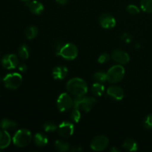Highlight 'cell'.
<instances>
[{
  "mask_svg": "<svg viewBox=\"0 0 152 152\" xmlns=\"http://www.w3.org/2000/svg\"><path fill=\"white\" fill-rule=\"evenodd\" d=\"M123 147L129 151H137L138 150V144L134 139L129 138L123 142Z\"/></svg>",
  "mask_w": 152,
  "mask_h": 152,
  "instance_id": "18",
  "label": "cell"
},
{
  "mask_svg": "<svg viewBox=\"0 0 152 152\" xmlns=\"http://www.w3.org/2000/svg\"><path fill=\"white\" fill-rule=\"evenodd\" d=\"M56 2L59 4H62V5H65L68 3V0H56Z\"/></svg>",
  "mask_w": 152,
  "mask_h": 152,
  "instance_id": "34",
  "label": "cell"
},
{
  "mask_svg": "<svg viewBox=\"0 0 152 152\" xmlns=\"http://www.w3.org/2000/svg\"><path fill=\"white\" fill-rule=\"evenodd\" d=\"M57 131L59 136L64 138H68L72 136L74 134V125L71 122H62L58 126Z\"/></svg>",
  "mask_w": 152,
  "mask_h": 152,
  "instance_id": "9",
  "label": "cell"
},
{
  "mask_svg": "<svg viewBox=\"0 0 152 152\" xmlns=\"http://www.w3.org/2000/svg\"><path fill=\"white\" fill-rule=\"evenodd\" d=\"M121 40L126 43H130L133 40V37H132V36L130 34L125 33V34H123L121 36Z\"/></svg>",
  "mask_w": 152,
  "mask_h": 152,
  "instance_id": "31",
  "label": "cell"
},
{
  "mask_svg": "<svg viewBox=\"0 0 152 152\" xmlns=\"http://www.w3.org/2000/svg\"><path fill=\"white\" fill-rule=\"evenodd\" d=\"M66 89L71 94L75 96H84L88 92V85L83 79L74 77L68 81Z\"/></svg>",
  "mask_w": 152,
  "mask_h": 152,
  "instance_id": "1",
  "label": "cell"
},
{
  "mask_svg": "<svg viewBox=\"0 0 152 152\" xmlns=\"http://www.w3.org/2000/svg\"><path fill=\"white\" fill-rule=\"evenodd\" d=\"M0 80H1V77H0Z\"/></svg>",
  "mask_w": 152,
  "mask_h": 152,
  "instance_id": "38",
  "label": "cell"
},
{
  "mask_svg": "<svg viewBox=\"0 0 152 152\" xmlns=\"http://www.w3.org/2000/svg\"><path fill=\"white\" fill-rule=\"evenodd\" d=\"M18 69L21 72H25L28 70V66L25 64H20V65H18Z\"/></svg>",
  "mask_w": 152,
  "mask_h": 152,
  "instance_id": "33",
  "label": "cell"
},
{
  "mask_svg": "<svg viewBox=\"0 0 152 152\" xmlns=\"http://www.w3.org/2000/svg\"><path fill=\"white\" fill-rule=\"evenodd\" d=\"M21 1H25V2H28V1H31V0H21Z\"/></svg>",
  "mask_w": 152,
  "mask_h": 152,
  "instance_id": "37",
  "label": "cell"
},
{
  "mask_svg": "<svg viewBox=\"0 0 152 152\" xmlns=\"http://www.w3.org/2000/svg\"><path fill=\"white\" fill-rule=\"evenodd\" d=\"M32 138V134L29 130L25 129H19L13 136V142L16 147L25 148L31 143Z\"/></svg>",
  "mask_w": 152,
  "mask_h": 152,
  "instance_id": "2",
  "label": "cell"
},
{
  "mask_svg": "<svg viewBox=\"0 0 152 152\" xmlns=\"http://www.w3.org/2000/svg\"><path fill=\"white\" fill-rule=\"evenodd\" d=\"M1 65L7 70L14 69L19 65V58L16 54L10 53L3 56L1 59Z\"/></svg>",
  "mask_w": 152,
  "mask_h": 152,
  "instance_id": "10",
  "label": "cell"
},
{
  "mask_svg": "<svg viewBox=\"0 0 152 152\" xmlns=\"http://www.w3.org/2000/svg\"><path fill=\"white\" fill-rule=\"evenodd\" d=\"M54 147L57 151H67L69 150L70 145L66 141L62 140H57L54 143Z\"/></svg>",
  "mask_w": 152,
  "mask_h": 152,
  "instance_id": "23",
  "label": "cell"
},
{
  "mask_svg": "<svg viewBox=\"0 0 152 152\" xmlns=\"http://www.w3.org/2000/svg\"><path fill=\"white\" fill-rule=\"evenodd\" d=\"M3 83L7 88L10 90H16L22 85V77L19 73L7 74L3 78Z\"/></svg>",
  "mask_w": 152,
  "mask_h": 152,
  "instance_id": "6",
  "label": "cell"
},
{
  "mask_svg": "<svg viewBox=\"0 0 152 152\" xmlns=\"http://www.w3.org/2000/svg\"><path fill=\"white\" fill-rule=\"evenodd\" d=\"M111 58V56H110L108 53H102V54L100 55V56L98 57V62L100 64H105L106 63V62H108V61L110 60V59Z\"/></svg>",
  "mask_w": 152,
  "mask_h": 152,
  "instance_id": "30",
  "label": "cell"
},
{
  "mask_svg": "<svg viewBox=\"0 0 152 152\" xmlns=\"http://www.w3.org/2000/svg\"><path fill=\"white\" fill-rule=\"evenodd\" d=\"M34 141L38 147H45L48 142V139L44 134L37 133L34 135Z\"/></svg>",
  "mask_w": 152,
  "mask_h": 152,
  "instance_id": "17",
  "label": "cell"
},
{
  "mask_svg": "<svg viewBox=\"0 0 152 152\" xmlns=\"http://www.w3.org/2000/svg\"><path fill=\"white\" fill-rule=\"evenodd\" d=\"M126 71L123 65L117 64L113 65L107 71V81L112 84L120 83L124 78Z\"/></svg>",
  "mask_w": 152,
  "mask_h": 152,
  "instance_id": "4",
  "label": "cell"
},
{
  "mask_svg": "<svg viewBox=\"0 0 152 152\" xmlns=\"http://www.w3.org/2000/svg\"><path fill=\"white\" fill-rule=\"evenodd\" d=\"M109 145V139L105 135H98L91 141L90 147L93 151H104Z\"/></svg>",
  "mask_w": 152,
  "mask_h": 152,
  "instance_id": "8",
  "label": "cell"
},
{
  "mask_svg": "<svg viewBox=\"0 0 152 152\" xmlns=\"http://www.w3.org/2000/svg\"><path fill=\"white\" fill-rule=\"evenodd\" d=\"M68 74V69L66 66L59 65L55 67L52 71V76L54 80H62L67 77Z\"/></svg>",
  "mask_w": 152,
  "mask_h": 152,
  "instance_id": "14",
  "label": "cell"
},
{
  "mask_svg": "<svg viewBox=\"0 0 152 152\" xmlns=\"http://www.w3.org/2000/svg\"><path fill=\"white\" fill-rule=\"evenodd\" d=\"M63 45L64 44H62V43L59 41H56L53 43V48H54L55 53H56V56H58V53H59V50H60L61 48L62 47V45Z\"/></svg>",
  "mask_w": 152,
  "mask_h": 152,
  "instance_id": "32",
  "label": "cell"
},
{
  "mask_svg": "<svg viewBox=\"0 0 152 152\" xmlns=\"http://www.w3.org/2000/svg\"><path fill=\"white\" fill-rule=\"evenodd\" d=\"M83 150V148H81V147L80 146H75L74 148H73L72 149H71V151H80Z\"/></svg>",
  "mask_w": 152,
  "mask_h": 152,
  "instance_id": "35",
  "label": "cell"
},
{
  "mask_svg": "<svg viewBox=\"0 0 152 152\" xmlns=\"http://www.w3.org/2000/svg\"><path fill=\"white\" fill-rule=\"evenodd\" d=\"M11 142V137L8 132L3 129L0 131V149L7 148Z\"/></svg>",
  "mask_w": 152,
  "mask_h": 152,
  "instance_id": "16",
  "label": "cell"
},
{
  "mask_svg": "<svg viewBox=\"0 0 152 152\" xmlns=\"http://www.w3.org/2000/svg\"><path fill=\"white\" fill-rule=\"evenodd\" d=\"M93 78L96 83H100L103 84L107 81V73L102 71H97L94 74Z\"/></svg>",
  "mask_w": 152,
  "mask_h": 152,
  "instance_id": "24",
  "label": "cell"
},
{
  "mask_svg": "<svg viewBox=\"0 0 152 152\" xmlns=\"http://www.w3.org/2000/svg\"><path fill=\"white\" fill-rule=\"evenodd\" d=\"M111 56L114 62L120 64V65H126V64L129 63V62L130 61V56H129V53H126L124 50H119V49L114 50L111 53Z\"/></svg>",
  "mask_w": 152,
  "mask_h": 152,
  "instance_id": "12",
  "label": "cell"
},
{
  "mask_svg": "<svg viewBox=\"0 0 152 152\" xmlns=\"http://www.w3.org/2000/svg\"><path fill=\"white\" fill-rule=\"evenodd\" d=\"M99 23L104 29H112L116 26V19L109 13H103L99 18Z\"/></svg>",
  "mask_w": 152,
  "mask_h": 152,
  "instance_id": "11",
  "label": "cell"
},
{
  "mask_svg": "<svg viewBox=\"0 0 152 152\" xmlns=\"http://www.w3.org/2000/svg\"><path fill=\"white\" fill-rule=\"evenodd\" d=\"M106 94L111 99L117 101H120L124 97V91L123 88L117 86H112L108 88Z\"/></svg>",
  "mask_w": 152,
  "mask_h": 152,
  "instance_id": "13",
  "label": "cell"
},
{
  "mask_svg": "<svg viewBox=\"0 0 152 152\" xmlns=\"http://www.w3.org/2000/svg\"><path fill=\"white\" fill-rule=\"evenodd\" d=\"M96 102V99L92 96H86V95L76 96L74 99V108H77L80 111L88 113L93 108Z\"/></svg>",
  "mask_w": 152,
  "mask_h": 152,
  "instance_id": "3",
  "label": "cell"
},
{
  "mask_svg": "<svg viewBox=\"0 0 152 152\" xmlns=\"http://www.w3.org/2000/svg\"><path fill=\"white\" fill-rule=\"evenodd\" d=\"M27 6L30 11L35 15H40L44 10V5L39 1H31L27 2Z\"/></svg>",
  "mask_w": 152,
  "mask_h": 152,
  "instance_id": "15",
  "label": "cell"
},
{
  "mask_svg": "<svg viewBox=\"0 0 152 152\" xmlns=\"http://www.w3.org/2000/svg\"><path fill=\"white\" fill-rule=\"evenodd\" d=\"M70 119L74 123H79L80 119H81V112H80V110L77 109V108H74L72 110V111L71 112V114H70Z\"/></svg>",
  "mask_w": 152,
  "mask_h": 152,
  "instance_id": "26",
  "label": "cell"
},
{
  "mask_svg": "<svg viewBox=\"0 0 152 152\" xmlns=\"http://www.w3.org/2000/svg\"><path fill=\"white\" fill-rule=\"evenodd\" d=\"M58 126L55 124L53 122H46L44 125H43V129H44L45 132H53L57 130Z\"/></svg>",
  "mask_w": 152,
  "mask_h": 152,
  "instance_id": "27",
  "label": "cell"
},
{
  "mask_svg": "<svg viewBox=\"0 0 152 152\" xmlns=\"http://www.w3.org/2000/svg\"><path fill=\"white\" fill-rule=\"evenodd\" d=\"M0 126L4 130H7V129H16L17 128L18 124L15 121L9 120V119H3L0 123Z\"/></svg>",
  "mask_w": 152,
  "mask_h": 152,
  "instance_id": "21",
  "label": "cell"
},
{
  "mask_svg": "<svg viewBox=\"0 0 152 152\" xmlns=\"http://www.w3.org/2000/svg\"><path fill=\"white\" fill-rule=\"evenodd\" d=\"M111 151H112V152H117V151H120V149H119V148H117V147L114 146V147H112V148H111Z\"/></svg>",
  "mask_w": 152,
  "mask_h": 152,
  "instance_id": "36",
  "label": "cell"
},
{
  "mask_svg": "<svg viewBox=\"0 0 152 152\" xmlns=\"http://www.w3.org/2000/svg\"><path fill=\"white\" fill-rule=\"evenodd\" d=\"M105 86L102 83H95L92 85L91 86V92L94 96H101L105 93Z\"/></svg>",
  "mask_w": 152,
  "mask_h": 152,
  "instance_id": "19",
  "label": "cell"
},
{
  "mask_svg": "<svg viewBox=\"0 0 152 152\" xmlns=\"http://www.w3.org/2000/svg\"><path fill=\"white\" fill-rule=\"evenodd\" d=\"M140 8L145 13H152V0H142L140 1Z\"/></svg>",
  "mask_w": 152,
  "mask_h": 152,
  "instance_id": "25",
  "label": "cell"
},
{
  "mask_svg": "<svg viewBox=\"0 0 152 152\" xmlns=\"http://www.w3.org/2000/svg\"><path fill=\"white\" fill-rule=\"evenodd\" d=\"M127 12L129 13V14H132V15H136L138 14L140 11L139 7L137 6L134 5V4H129V6L127 7Z\"/></svg>",
  "mask_w": 152,
  "mask_h": 152,
  "instance_id": "29",
  "label": "cell"
},
{
  "mask_svg": "<svg viewBox=\"0 0 152 152\" xmlns=\"http://www.w3.org/2000/svg\"><path fill=\"white\" fill-rule=\"evenodd\" d=\"M143 126L146 129H152V114L145 117L143 121Z\"/></svg>",
  "mask_w": 152,
  "mask_h": 152,
  "instance_id": "28",
  "label": "cell"
},
{
  "mask_svg": "<svg viewBox=\"0 0 152 152\" xmlns=\"http://www.w3.org/2000/svg\"><path fill=\"white\" fill-rule=\"evenodd\" d=\"M39 34V30L38 28H37L36 26H30L28 28H27V29L25 30V35L27 39H28L31 40V39H34V38L37 37Z\"/></svg>",
  "mask_w": 152,
  "mask_h": 152,
  "instance_id": "22",
  "label": "cell"
},
{
  "mask_svg": "<svg viewBox=\"0 0 152 152\" xmlns=\"http://www.w3.org/2000/svg\"><path fill=\"white\" fill-rule=\"evenodd\" d=\"M58 56L68 61L74 60L78 56V48L73 43H66L61 48Z\"/></svg>",
  "mask_w": 152,
  "mask_h": 152,
  "instance_id": "5",
  "label": "cell"
},
{
  "mask_svg": "<svg viewBox=\"0 0 152 152\" xmlns=\"http://www.w3.org/2000/svg\"><path fill=\"white\" fill-rule=\"evenodd\" d=\"M18 54L22 59H28L30 56V48L26 44L21 45L18 49Z\"/></svg>",
  "mask_w": 152,
  "mask_h": 152,
  "instance_id": "20",
  "label": "cell"
},
{
  "mask_svg": "<svg viewBox=\"0 0 152 152\" xmlns=\"http://www.w3.org/2000/svg\"><path fill=\"white\" fill-rule=\"evenodd\" d=\"M56 106L60 112H65L74 108V99L68 93H62L58 96Z\"/></svg>",
  "mask_w": 152,
  "mask_h": 152,
  "instance_id": "7",
  "label": "cell"
}]
</instances>
